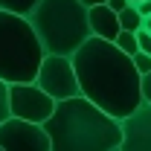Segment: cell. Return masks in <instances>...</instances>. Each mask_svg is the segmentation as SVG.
Returning a JSON list of instances; mask_svg holds the SVG:
<instances>
[{
    "instance_id": "obj_7",
    "label": "cell",
    "mask_w": 151,
    "mask_h": 151,
    "mask_svg": "<svg viewBox=\"0 0 151 151\" xmlns=\"http://www.w3.org/2000/svg\"><path fill=\"white\" fill-rule=\"evenodd\" d=\"M0 148L3 151H52V139L44 125L9 116L0 125Z\"/></svg>"
},
{
    "instance_id": "obj_10",
    "label": "cell",
    "mask_w": 151,
    "mask_h": 151,
    "mask_svg": "<svg viewBox=\"0 0 151 151\" xmlns=\"http://www.w3.org/2000/svg\"><path fill=\"white\" fill-rule=\"evenodd\" d=\"M119 23H122V29H128V32H139L142 23H145V15L139 12L137 3H128V6L119 12Z\"/></svg>"
},
{
    "instance_id": "obj_12",
    "label": "cell",
    "mask_w": 151,
    "mask_h": 151,
    "mask_svg": "<svg viewBox=\"0 0 151 151\" xmlns=\"http://www.w3.org/2000/svg\"><path fill=\"white\" fill-rule=\"evenodd\" d=\"M38 6V0H0L3 12H15V15H29Z\"/></svg>"
},
{
    "instance_id": "obj_18",
    "label": "cell",
    "mask_w": 151,
    "mask_h": 151,
    "mask_svg": "<svg viewBox=\"0 0 151 151\" xmlns=\"http://www.w3.org/2000/svg\"><path fill=\"white\" fill-rule=\"evenodd\" d=\"M137 6H139V12H142L145 18H148V15H151V0H139Z\"/></svg>"
},
{
    "instance_id": "obj_6",
    "label": "cell",
    "mask_w": 151,
    "mask_h": 151,
    "mask_svg": "<svg viewBox=\"0 0 151 151\" xmlns=\"http://www.w3.org/2000/svg\"><path fill=\"white\" fill-rule=\"evenodd\" d=\"M55 99L50 93H44L35 81H20V84H9V111L18 119H29L44 125L52 111H55Z\"/></svg>"
},
{
    "instance_id": "obj_21",
    "label": "cell",
    "mask_w": 151,
    "mask_h": 151,
    "mask_svg": "<svg viewBox=\"0 0 151 151\" xmlns=\"http://www.w3.org/2000/svg\"><path fill=\"white\" fill-rule=\"evenodd\" d=\"M131 3H139V0H131Z\"/></svg>"
},
{
    "instance_id": "obj_14",
    "label": "cell",
    "mask_w": 151,
    "mask_h": 151,
    "mask_svg": "<svg viewBox=\"0 0 151 151\" xmlns=\"http://www.w3.org/2000/svg\"><path fill=\"white\" fill-rule=\"evenodd\" d=\"M134 64H137V70H139L142 76L151 73V55H148V52H142V50H139V52L134 55Z\"/></svg>"
},
{
    "instance_id": "obj_13",
    "label": "cell",
    "mask_w": 151,
    "mask_h": 151,
    "mask_svg": "<svg viewBox=\"0 0 151 151\" xmlns=\"http://www.w3.org/2000/svg\"><path fill=\"white\" fill-rule=\"evenodd\" d=\"M9 116H12V111H9V84L0 78V125H3Z\"/></svg>"
},
{
    "instance_id": "obj_23",
    "label": "cell",
    "mask_w": 151,
    "mask_h": 151,
    "mask_svg": "<svg viewBox=\"0 0 151 151\" xmlns=\"http://www.w3.org/2000/svg\"><path fill=\"white\" fill-rule=\"evenodd\" d=\"M0 151H3V148H0Z\"/></svg>"
},
{
    "instance_id": "obj_9",
    "label": "cell",
    "mask_w": 151,
    "mask_h": 151,
    "mask_svg": "<svg viewBox=\"0 0 151 151\" xmlns=\"http://www.w3.org/2000/svg\"><path fill=\"white\" fill-rule=\"evenodd\" d=\"M90 15V32L96 38H105V41H116V35L122 32V23H119V12H113L108 3H99L87 9Z\"/></svg>"
},
{
    "instance_id": "obj_8",
    "label": "cell",
    "mask_w": 151,
    "mask_h": 151,
    "mask_svg": "<svg viewBox=\"0 0 151 151\" xmlns=\"http://www.w3.org/2000/svg\"><path fill=\"white\" fill-rule=\"evenodd\" d=\"M122 151H151V105L142 102L122 119Z\"/></svg>"
},
{
    "instance_id": "obj_4",
    "label": "cell",
    "mask_w": 151,
    "mask_h": 151,
    "mask_svg": "<svg viewBox=\"0 0 151 151\" xmlns=\"http://www.w3.org/2000/svg\"><path fill=\"white\" fill-rule=\"evenodd\" d=\"M47 55L32 20L0 9V78L6 84L35 81Z\"/></svg>"
},
{
    "instance_id": "obj_17",
    "label": "cell",
    "mask_w": 151,
    "mask_h": 151,
    "mask_svg": "<svg viewBox=\"0 0 151 151\" xmlns=\"http://www.w3.org/2000/svg\"><path fill=\"white\" fill-rule=\"evenodd\" d=\"M128 3H131V0H108V6H111L113 12H122V9H125Z\"/></svg>"
},
{
    "instance_id": "obj_22",
    "label": "cell",
    "mask_w": 151,
    "mask_h": 151,
    "mask_svg": "<svg viewBox=\"0 0 151 151\" xmlns=\"http://www.w3.org/2000/svg\"><path fill=\"white\" fill-rule=\"evenodd\" d=\"M116 151H122V148H116Z\"/></svg>"
},
{
    "instance_id": "obj_2",
    "label": "cell",
    "mask_w": 151,
    "mask_h": 151,
    "mask_svg": "<svg viewBox=\"0 0 151 151\" xmlns=\"http://www.w3.org/2000/svg\"><path fill=\"white\" fill-rule=\"evenodd\" d=\"M44 128L52 139V151H116L122 145V119L84 96L58 102Z\"/></svg>"
},
{
    "instance_id": "obj_16",
    "label": "cell",
    "mask_w": 151,
    "mask_h": 151,
    "mask_svg": "<svg viewBox=\"0 0 151 151\" xmlns=\"http://www.w3.org/2000/svg\"><path fill=\"white\" fill-rule=\"evenodd\" d=\"M139 90H142V102H148V105H151V73L142 76V81H139Z\"/></svg>"
},
{
    "instance_id": "obj_3",
    "label": "cell",
    "mask_w": 151,
    "mask_h": 151,
    "mask_svg": "<svg viewBox=\"0 0 151 151\" xmlns=\"http://www.w3.org/2000/svg\"><path fill=\"white\" fill-rule=\"evenodd\" d=\"M50 55H70L93 35L90 15L81 0H38L26 15Z\"/></svg>"
},
{
    "instance_id": "obj_19",
    "label": "cell",
    "mask_w": 151,
    "mask_h": 151,
    "mask_svg": "<svg viewBox=\"0 0 151 151\" xmlns=\"http://www.w3.org/2000/svg\"><path fill=\"white\" fill-rule=\"evenodd\" d=\"M81 3H84V6L90 9V6H99V3H108V0H81Z\"/></svg>"
},
{
    "instance_id": "obj_11",
    "label": "cell",
    "mask_w": 151,
    "mask_h": 151,
    "mask_svg": "<svg viewBox=\"0 0 151 151\" xmlns=\"http://www.w3.org/2000/svg\"><path fill=\"white\" fill-rule=\"evenodd\" d=\"M122 52H128V55H137L139 52V41H137V32H128V29H122L119 35H116V41H113Z\"/></svg>"
},
{
    "instance_id": "obj_1",
    "label": "cell",
    "mask_w": 151,
    "mask_h": 151,
    "mask_svg": "<svg viewBox=\"0 0 151 151\" xmlns=\"http://www.w3.org/2000/svg\"><path fill=\"white\" fill-rule=\"evenodd\" d=\"M73 64L78 73L81 96L111 116L125 119L142 105V73L137 70L134 55L122 52L113 41L90 35L73 52Z\"/></svg>"
},
{
    "instance_id": "obj_20",
    "label": "cell",
    "mask_w": 151,
    "mask_h": 151,
    "mask_svg": "<svg viewBox=\"0 0 151 151\" xmlns=\"http://www.w3.org/2000/svg\"><path fill=\"white\" fill-rule=\"evenodd\" d=\"M142 26H145V29H151V15L145 18V23H142Z\"/></svg>"
},
{
    "instance_id": "obj_5",
    "label": "cell",
    "mask_w": 151,
    "mask_h": 151,
    "mask_svg": "<svg viewBox=\"0 0 151 151\" xmlns=\"http://www.w3.org/2000/svg\"><path fill=\"white\" fill-rule=\"evenodd\" d=\"M35 84L50 93L55 102H64V99H73V96H81V84H78V73H76V64L70 55H44L41 61V70L35 76Z\"/></svg>"
},
{
    "instance_id": "obj_15",
    "label": "cell",
    "mask_w": 151,
    "mask_h": 151,
    "mask_svg": "<svg viewBox=\"0 0 151 151\" xmlns=\"http://www.w3.org/2000/svg\"><path fill=\"white\" fill-rule=\"evenodd\" d=\"M137 41H139V50L151 55V29H145V26H142V29L137 32Z\"/></svg>"
}]
</instances>
